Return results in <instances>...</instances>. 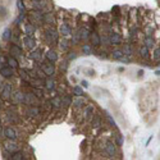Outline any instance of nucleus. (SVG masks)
<instances>
[{
  "mask_svg": "<svg viewBox=\"0 0 160 160\" xmlns=\"http://www.w3.org/2000/svg\"><path fill=\"white\" fill-rule=\"evenodd\" d=\"M45 38L50 45H56L59 41V35L54 28H48L45 31Z\"/></svg>",
  "mask_w": 160,
  "mask_h": 160,
  "instance_id": "nucleus-1",
  "label": "nucleus"
},
{
  "mask_svg": "<svg viewBox=\"0 0 160 160\" xmlns=\"http://www.w3.org/2000/svg\"><path fill=\"white\" fill-rule=\"evenodd\" d=\"M30 21L32 25H41V23H44V12L35 9L32 13H30Z\"/></svg>",
  "mask_w": 160,
  "mask_h": 160,
  "instance_id": "nucleus-2",
  "label": "nucleus"
},
{
  "mask_svg": "<svg viewBox=\"0 0 160 160\" xmlns=\"http://www.w3.org/2000/svg\"><path fill=\"white\" fill-rule=\"evenodd\" d=\"M41 68H42L44 75H46V76H53L54 72H55V65H54V63H51V62H49V60H48V63H42Z\"/></svg>",
  "mask_w": 160,
  "mask_h": 160,
  "instance_id": "nucleus-3",
  "label": "nucleus"
},
{
  "mask_svg": "<svg viewBox=\"0 0 160 160\" xmlns=\"http://www.w3.org/2000/svg\"><path fill=\"white\" fill-rule=\"evenodd\" d=\"M104 150H105V154H106V156H109V158L114 156V155L117 154V147H115V145H114V143H113L111 141H106Z\"/></svg>",
  "mask_w": 160,
  "mask_h": 160,
  "instance_id": "nucleus-4",
  "label": "nucleus"
},
{
  "mask_svg": "<svg viewBox=\"0 0 160 160\" xmlns=\"http://www.w3.org/2000/svg\"><path fill=\"white\" fill-rule=\"evenodd\" d=\"M3 100H10L12 97V85L10 83H5L1 88V93H0Z\"/></svg>",
  "mask_w": 160,
  "mask_h": 160,
  "instance_id": "nucleus-5",
  "label": "nucleus"
},
{
  "mask_svg": "<svg viewBox=\"0 0 160 160\" xmlns=\"http://www.w3.org/2000/svg\"><path fill=\"white\" fill-rule=\"evenodd\" d=\"M90 40H91V46H93V48H99L101 45V36L97 32L90 33Z\"/></svg>",
  "mask_w": 160,
  "mask_h": 160,
  "instance_id": "nucleus-6",
  "label": "nucleus"
},
{
  "mask_svg": "<svg viewBox=\"0 0 160 160\" xmlns=\"http://www.w3.org/2000/svg\"><path fill=\"white\" fill-rule=\"evenodd\" d=\"M4 136H5L8 140H10V141L12 140L14 141V140L17 138V132L14 131L13 127H5L4 128Z\"/></svg>",
  "mask_w": 160,
  "mask_h": 160,
  "instance_id": "nucleus-7",
  "label": "nucleus"
},
{
  "mask_svg": "<svg viewBox=\"0 0 160 160\" xmlns=\"http://www.w3.org/2000/svg\"><path fill=\"white\" fill-rule=\"evenodd\" d=\"M23 44H25V46L27 49L30 50H33L35 48H36V41L32 38V36H26L23 37Z\"/></svg>",
  "mask_w": 160,
  "mask_h": 160,
  "instance_id": "nucleus-8",
  "label": "nucleus"
},
{
  "mask_svg": "<svg viewBox=\"0 0 160 160\" xmlns=\"http://www.w3.org/2000/svg\"><path fill=\"white\" fill-rule=\"evenodd\" d=\"M13 101L15 104H19V103H25V93L21 92V91H15L14 93H12V97Z\"/></svg>",
  "mask_w": 160,
  "mask_h": 160,
  "instance_id": "nucleus-9",
  "label": "nucleus"
},
{
  "mask_svg": "<svg viewBox=\"0 0 160 160\" xmlns=\"http://www.w3.org/2000/svg\"><path fill=\"white\" fill-rule=\"evenodd\" d=\"M0 75H1L4 78H10V77L13 76V68L4 65V67L0 68Z\"/></svg>",
  "mask_w": 160,
  "mask_h": 160,
  "instance_id": "nucleus-10",
  "label": "nucleus"
},
{
  "mask_svg": "<svg viewBox=\"0 0 160 160\" xmlns=\"http://www.w3.org/2000/svg\"><path fill=\"white\" fill-rule=\"evenodd\" d=\"M9 53H10V55L12 56H14V58H18V56H21L22 55V49L19 48L18 45H12L10 48H9Z\"/></svg>",
  "mask_w": 160,
  "mask_h": 160,
  "instance_id": "nucleus-11",
  "label": "nucleus"
},
{
  "mask_svg": "<svg viewBox=\"0 0 160 160\" xmlns=\"http://www.w3.org/2000/svg\"><path fill=\"white\" fill-rule=\"evenodd\" d=\"M109 40H110V44L113 45H118L122 42V37H120V35L119 33H117V32H111L110 35H109Z\"/></svg>",
  "mask_w": 160,
  "mask_h": 160,
  "instance_id": "nucleus-12",
  "label": "nucleus"
},
{
  "mask_svg": "<svg viewBox=\"0 0 160 160\" xmlns=\"http://www.w3.org/2000/svg\"><path fill=\"white\" fill-rule=\"evenodd\" d=\"M60 33H62V36H64V37L71 36V33H72V28L69 27L68 23H63V25L60 26Z\"/></svg>",
  "mask_w": 160,
  "mask_h": 160,
  "instance_id": "nucleus-13",
  "label": "nucleus"
},
{
  "mask_svg": "<svg viewBox=\"0 0 160 160\" xmlns=\"http://www.w3.org/2000/svg\"><path fill=\"white\" fill-rule=\"evenodd\" d=\"M5 150L8 151V153H15V151H18L19 150V147H18V145L15 143L13 140H12V142H8L7 145H5Z\"/></svg>",
  "mask_w": 160,
  "mask_h": 160,
  "instance_id": "nucleus-14",
  "label": "nucleus"
},
{
  "mask_svg": "<svg viewBox=\"0 0 160 160\" xmlns=\"http://www.w3.org/2000/svg\"><path fill=\"white\" fill-rule=\"evenodd\" d=\"M41 50L40 49H36V50H32L30 53V59H32L35 62H40L41 60Z\"/></svg>",
  "mask_w": 160,
  "mask_h": 160,
  "instance_id": "nucleus-15",
  "label": "nucleus"
},
{
  "mask_svg": "<svg viewBox=\"0 0 160 160\" xmlns=\"http://www.w3.org/2000/svg\"><path fill=\"white\" fill-rule=\"evenodd\" d=\"M31 3H32L33 9H37V10H42L46 5L44 0H31Z\"/></svg>",
  "mask_w": 160,
  "mask_h": 160,
  "instance_id": "nucleus-16",
  "label": "nucleus"
},
{
  "mask_svg": "<svg viewBox=\"0 0 160 160\" xmlns=\"http://www.w3.org/2000/svg\"><path fill=\"white\" fill-rule=\"evenodd\" d=\"M44 23L46 25H55V18L51 13H44Z\"/></svg>",
  "mask_w": 160,
  "mask_h": 160,
  "instance_id": "nucleus-17",
  "label": "nucleus"
},
{
  "mask_svg": "<svg viewBox=\"0 0 160 160\" xmlns=\"http://www.w3.org/2000/svg\"><path fill=\"white\" fill-rule=\"evenodd\" d=\"M46 59L49 62H51V63H55L58 60V54L54 51V50H48V53H46Z\"/></svg>",
  "mask_w": 160,
  "mask_h": 160,
  "instance_id": "nucleus-18",
  "label": "nucleus"
},
{
  "mask_svg": "<svg viewBox=\"0 0 160 160\" xmlns=\"http://www.w3.org/2000/svg\"><path fill=\"white\" fill-rule=\"evenodd\" d=\"M25 103L26 104H36L37 100H36V96H35V93H26L25 95Z\"/></svg>",
  "mask_w": 160,
  "mask_h": 160,
  "instance_id": "nucleus-19",
  "label": "nucleus"
},
{
  "mask_svg": "<svg viewBox=\"0 0 160 160\" xmlns=\"http://www.w3.org/2000/svg\"><path fill=\"white\" fill-rule=\"evenodd\" d=\"M7 64L9 65L10 68H13V69L19 67V63H18L17 58H14V56H9V58H8V59H7Z\"/></svg>",
  "mask_w": 160,
  "mask_h": 160,
  "instance_id": "nucleus-20",
  "label": "nucleus"
},
{
  "mask_svg": "<svg viewBox=\"0 0 160 160\" xmlns=\"http://www.w3.org/2000/svg\"><path fill=\"white\" fill-rule=\"evenodd\" d=\"M143 42H145V45L147 46V48H154V45H155V40H154V37L151 36V35H146L145 38H143Z\"/></svg>",
  "mask_w": 160,
  "mask_h": 160,
  "instance_id": "nucleus-21",
  "label": "nucleus"
},
{
  "mask_svg": "<svg viewBox=\"0 0 160 160\" xmlns=\"http://www.w3.org/2000/svg\"><path fill=\"white\" fill-rule=\"evenodd\" d=\"M111 56H113V59H115V60H123L124 59V53L122 51V50H114V51L111 53Z\"/></svg>",
  "mask_w": 160,
  "mask_h": 160,
  "instance_id": "nucleus-22",
  "label": "nucleus"
},
{
  "mask_svg": "<svg viewBox=\"0 0 160 160\" xmlns=\"http://www.w3.org/2000/svg\"><path fill=\"white\" fill-rule=\"evenodd\" d=\"M25 31H26L27 36H32V35L35 33V31H36V28H35V26L32 25V23H27L26 27H25Z\"/></svg>",
  "mask_w": 160,
  "mask_h": 160,
  "instance_id": "nucleus-23",
  "label": "nucleus"
},
{
  "mask_svg": "<svg viewBox=\"0 0 160 160\" xmlns=\"http://www.w3.org/2000/svg\"><path fill=\"white\" fill-rule=\"evenodd\" d=\"M140 55H141L143 59H147L149 58V48L146 45H142L141 49H140Z\"/></svg>",
  "mask_w": 160,
  "mask_h": 160,
  "instance_id": "nucleus-24",
  "label": "nucleus"
},
{
  "mask_svg": "<svg viewBox=\"0 0 160 160\" xmlns=\"http://www.w3.org/2000/svg\"><path fill=\"white\" fill-rule=\"evenodd\" d=\"M72 103V97L71 96H63L62 97V106H64V108H68L69 105H71Z\"/></svg>",
  "mask_w": 160,
  "mask_h": 160,
  "instance_id": "nucleus-25",
  "label": "nucleus"
},
{
  "mask_svg": "<svg viewBox=\"0 0 160 160\" xmlns=\"http://www.w3.org/2000/svg\"><path fill=\"white\" fill-rule=\"evenodd\" d=\"M90 31L88 30H86V28H82L80 31V38L81 40H87V38H90Z\"/></svg>",
  "mask_w": 160,
  "mask_h": 160,
  "instance_id": "nucleus-26",
  "label": "nucleus"
},
{
  "mask_svg": "<svg viewBox=\"0 0 160 160\" xmlns=\"http://www.w3.org/2000/svg\"><path fill=\"white\" fill-rule=\"evenodd\" d=\"M45 86H46V88L48 90H54L55 88V81H54L53 78H46Z\"/></svg>",
  "mask_w": 160,
  "mask_h": 160,
  "instance_id": "nucleus-27",
  "label": "nucleus"
},
{
  "mask_svg": "<svg viewBox=\"0 0 160 160\" xmlns=\"http://www.w3.org/2000/svg\"><path fill=\"white\" fill-rule=\"evenodd\" d=\"M10 159H12V160H23V159H25V156H23L22 153H19V151H15V153H12Z\"/></svg>",
  "mask_w": 160,
  "mask_h": 160,
  "instance_id": "nucleus-28",
  "label": "nucleus"
},
{
  "mask_svg": "<svg viewBox=\"0 0 160 160\" xmlns=\"http://www.w3.org/2000/svg\"><path fill=\"white\" fill-rule=\"evenodd\" d=\"M10 38H12V30L7 28L5 31H4V33H3V40L4 41H10Z\"/></svg>",
  "mask_w": 160,
  "mask_h": 160,
  "instance_id": "nucleus-29",
  "label": "nucleus"
},
{
  "mask_svg": "<svg viewBox=\"0 0 160 160\" xmlns=\"http://www.w3.org/2000/svg\"><path fill=\"white\" fill-rule=\"evenodd\" d=\"M82 53L86 54V55H90V54L92 53V48H91V45H88V44L82 45Z\"/></svg>",
  "mask_w": 160,
  "mask_h": 160,
  "instance_id": "nucleus-30",
  "label": "nucleus"
},
{
  "mask_svg": "<svg viewBox=\"0 0 160 160\" xmlns=\"http://www.w3.org/2000/svg\"><path fill=\"white\" fill-rule=\"evenodd\" d=\"M73 105H75V108L80 109V108H82V106L85 105V100L82 99V97H78V99H76V100H75V103H73Z\"/></svg>",
  "mask_w": 160,
  "mask_h": 160,
  "instance_id": "nucleus-31",
  "label": "nucleus"
},
{
  "mask_svg": "<svg viewBox=\"0 0 160 160\" xmlns=\"http://www.w3.org/2000/svg\"><path fill=\"white\" fill-rule=\"evenodd\" d=\"M92 114H93V106H92V105H90V106L86 108V118L91 119L92 118Z\"/></svg>",
  "mask_w": 160,
  "mask_h": 160,
  "instance_id": "nucleus-32",
  "label": "nucleus"
},
{
  "mask_svg": "<svg viewBox=\"0 0 160 160\" xmlns=\"http://www.w3.org/2000/svg\"><path fill=\"white\" fill-rule=\"evenodd\" d=\"M19 76H21V78H22L23 81H28V80H30L28 72L25 71V69H21V71H19Z\"/></svg>",
  "mask_w": 160,
  "mask_h": 160,
  "instance_id": "nucleus-33",
  "label": "nucleus"
},
{
  "mask_svg": "<svg viewBox=\"0 0 160 160\" xmlns=\"http://www.w3.org/2000/svg\"><path fill=\"white\" fill-rule=\"evenodd\" d=\"M51 105L54 108H60L62 106V99H59V97H56V99H53L51 100Z\"/></svg>",
  "mask_w": 160,
  "mask_h": 160,
  "instance_id": "nucleus-34",
  "label": "nucleus"
},
{
  "mask_svg": "<svg viewBox=\"0 0 160 160\" xmlns=\"http://www.w3.org/2000/svg\"><path fill=\"white\" fill-rule=\"evenodd\" d=\"M17 7H18V9L21 13H25L26 12V7H25V4H23L22 0H17Z\"/></svg>",
  "mask_w": 160,
  "mask_h": 160,
  "instance_id": "nucleus-35",
  "label": "nucleus"
},
{
  "mask_svg": "<svg viewBox=\"0 0 160 160\" xmlns=\"http://www.w3.org/2000/svg\"><path fill=\"white\" fill-rule=\"evenodd\" d=\"M100 126H101V120H100L99 117L93 118V119H92V127H93V128H99Z\"/></svg>",
  "mask_w": 160,
  "mask_h": 160,
  "instance_id": "nucleus-36",
  "label": "nucleus"
},
{
  "mask_svg": "<svg viewBox=\"0 0 160 160\" xmlns=\"http://www.w3.org/2000/svg\"><path fill=\"white\" fill-rule=\"evenodd\" d=\"M123 53H124V55L131 56V55H132V49H131V45H126V46H124Z\"/></svg>",
  "mask_w": 160,
  "mask_h": 160,
  "instance_id": "nucleus-37",
  "label": "nucleus"
},
{
  "mask_svg": "<svg viewBox=\"0 0 160 160\" xmlns=\"http://www.w3.org/2000/svg\"><path fill=\"white\" fill-rule=\"evenodd\" d=\"M153 58H154V60H160V48H158V49L154 50Z\"/></svg>",
  "mask_w": 160,
  "mask_h": 160,
  "instance_id": "nucleus-38",
  "label": "nucleus"
},
{
  "mask_svg": "<svg viewBox=\"0 0 160 160\" xmlns=\"http://www.w3.org/2000/svg\"><path fill=\"white\" fill-rule=\"evenodd\" d=\"M73 92H75L76 96H82V88L80 87V86H76V87L73 88Z\"/></svg>",
  "mask_w": 160,
  "mask_h": 160,
  "instance_id": "nucleus-39",
  "label": "nucleus"
},
{
  "mask_svg": "<svg viewBox=\"0 0 160 160\" xmlns=\"http://www.w3.org/2000/svg\"><path fill=\"white\" fill-rule=\"evenodd\" d=\"M60 49L62 50H67L68 49V41L65 40V38H63L62 42H60Z\"/></svg>",
  "mask_w": 160,
  "mask_h": 160,
  "instance_id": "nucleus-40",
  "label": "nucleus"
},
{
  "mask_svg": "<svg viewBox=\"0 0 160 160\" xmlns=\"http://www.w3.org/2000/svg\"><path fill=\"white\" fill-rule=\"evenodd\" d=\"M25 17H26L25 13H21V14H19V17L15 19V25H19V23H22V22H23V19H25Z\"/></svg>",
  "mask_w": 160,
  "mask_h": 160,
  "instance_id": "nucleus-41",
  "label": "nucleus"
},
{
  "mask_svg": "<svg viewBox=\"0 0 160 160\" xmlns=\"http://www.w3.org/2000/svg\"><path fill=\"white\" fill-rule=\"evenodd\" d=\"M111 13H114V15H117V17H118V15H120V8L119 7H114L111 9Z\"/></svg>",
  "mask_w": 160,
  "mask_h": 160,
  "instance_id": "nucleus-42",
  "label": "nucleus"
},
{
  "mask_svg": "<svg viewBox=\"0 0 160 160\" xmlns=\"http://www.w3.org/2000/svg\"><path fill=\"white\" fill-rule=\"evenodd\" d=\"M33 93H35V96H36V97H42V96H44V92H42L41 91V90H33Z\"/></svg>",
  "mask_w": 160,
  "mask_h": 160,
  "instance_id": "nucleus-43",
  "label": "nucleus"
},
{
  "mask_svg": "<svg viewBox=\"0 0 160 160\" xmlns=\"http://www.w3.org/2000/svg\"><path fill=\"white\" fill-rule=\"evenodd\" d=\"M117 145H118V146L123 145V138H122V136H120V135L117 136Z\"/></svg>",
  "mask_w": 160,
  "mask_h": 160,
  "instance_id": "nucleus-44",
  "label": "nucleus"
},
{
  "mask_svg": "<svg viewBox=\"0 0 160 160\" xmlns=\"http://www.w3.org/2000/svg\"><path fill=\"white\" fill-rule=\"evenodd\" d=\"M101 42H104V44H110L109 36H103V37H101Z\"/></svg>",
  "mask_w": 160,
  "mask_h": 160,
  "instance_id": "nucleus-45",
  "label": "nucleus"
},
{
  "mask_svg": "<svg viewBox=\"0 0 160 160\" xmlns=\"http://www.w3.org/2000/svg\"><path fill=\"white\" fill-rule=\"evenodd\" d=\"M68 59H76V53H71V54H69Z\"/></svg>",
  "mask_w": 160,
  "mask_h": 160,
  "instance_id": "nucleus-46",
  "label": "nucleus"
},
{
  "mask_svg": "<svg viewBox=\"0 0 160 160\" xmlns=\"http://www.w3.org/2000/svg\"><path fill=\"white\" fill-rule=\"evenodd\" d=\"M82 85H83V87H88V83L86 81H82Z\"/></svg>",
  "mask_w": 160,
  "mask_h": 160,
  "instance_id": "nucleus-47",
  "label": "nucleus"
},
{
  "mask_svg": "<svg viewBox=\"0 0 160 160\" xmlns=\"http://www.w3.org/2000/svg\"><path fill=\"white\" fill-rule=\"evenodd\" d=\"M100 56H101V58H104V59H105V58H106V53H101V54H100Z\"/></svg>",
  "mask_w": 160,
  "mask_h": 160,
  "instance_id": "nucleus-48",
  "label": "nucleus"
},
{
  "mask_svg": "<svg viewBox=\"0 0 160 160\" xmlns=\"http://www.w3.org/2000/svg\"><path fill=\"white\" fill-rule=\"evenodd\" d=\"M142 75H143V71H138V76H140V77H141Z\"/></svg>",
  "mask_w": 160,
  "mask_h": 160,
  "instance_id": "nucleus-49",
  "label": "nucleus"
},
{
  "mask_svg": "<svg viewBox=\"0 0 160 160\" xmlns=\"http://www.w3.org/2000/svg\"><path fill=\"white\" fill-rule=\"evenodd\" d=\"M156 75H158V76H160V71H156Z\"/></svg>",
  "mask_w": 160,
  "mask_h": 160,
  "instance_id": "nucleus-50",
  "label": "nucleus"
},
{
  "mask_svg": "<svg viewBox=\"0 0 160 160\" xmlns=\"http://www.w3.org/2000/svg\"><path fill=\"white\" fill-rule=\"evenodd\" d=\"M0 85H1V80H0Z\"/></svg>",
  "mask_w": 160,
  "mask_h": 160,
  "instance_id": "nucleus-51",
  "label": "nucleus"
},
{
  "mask_svg": "<svg viewBox=\"0 0 160 160\" xmlns=\"http://www.w3.org/2000/svg\"><path fill=\"white\" fill-rule=\"evenodd\" d=\"M0 123H1V120H0Z\"/></svg>",
  "mask_w": 160,
  "mask_h": 160,
  "instance_id": "nucleus-52",
  "label": "nucleus"
}]
</instances>
